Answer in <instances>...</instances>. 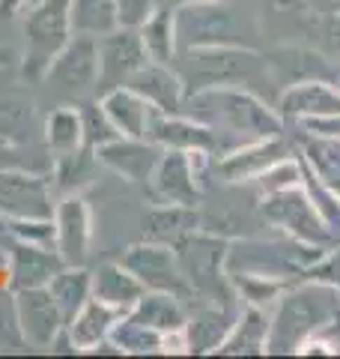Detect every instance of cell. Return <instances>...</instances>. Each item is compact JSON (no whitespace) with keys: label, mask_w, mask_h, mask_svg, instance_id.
<instances>
[{"label":"cell","mask_w":340,"mask_h":359,"mask_svg":"<svg viewBox=\"0 0 340 359\" xmlns=\"http://www.w3.org/2000/svg\"><path fill=\"white\" fill-rule=\"evenodd\" d=\"M340 323V290L308 278L281 294L275 318L269 320V353H299L316 332Z\"/></svg>","instance_id":"cell-1"},{"label":"cell","mask_w":340,"mask_h":359,"mask_svg":"<svg viewBox=\"0 0 340 359\" xmlns=\"http://www.w3.org/2000/svg\"><path fill=\"white\" fill-rule=\"evenodd\" d=\"M183 111L212 126L215 135H239L245 141L283 135V117L242 87H209L188 93Z\"/></svg>","instance_id":"cell-2"},{"label":"cell","mask_w":340,"mask_h":359,"mask_svg":"<svg viewBox=\"0 0 340 359\" xmlns=\"http://www.w3.org/2000/svg\"><path fill=\"white\" fill-rule=\"evenodd\" d=\"M173 69L183 78L185 96L209 87H242L271 78L260 54L242 45H212V48H185L176 54Z\"/></svg>","instance_id":"cell-3"},{"label":"cell","mask_w":340,"mask_h":359,"mask_svg":"<svg viewBox=\"0 0 340 359\" xmlns=\"http://www.w3.org/2000/svg\"><path fill=\"white\" fill-rule=\"evenodd\" d=\"M24 60L21 75L24 81H45L51 60L72 39V0H33L24 9Z\"/></svg>","instance_id":"cell-4"},{"label":"cell","mask_w":340,"mask_h":359,"mask_svg":"<svg viewBox=\"0 0 340 359\" xmlns=\"http://www.w3.org/2000/svg\"><path fill=\"white\" fill-rule=\"evenodd\" d=\"M173 252L183 266L191 294L206 302H233L236 290L227 276V252L230 243L212 231H191L188 237L173 243Z\"/></svg>","instance_id":"cell-5"},{"label":"cell","mask_w":340,"mask_h":359,"mask_svg":"<svg viewBox=\"0 0 340 359\" xmlns=\"http://www.w3.org/2000/svg\"><path fill=\"white\" fill-rule=\"evenodd\" d=\"M263 216H266V222L275 224V228L287 231L290 240L323 245V249L334 245L332 224H328L323 212L316 210L313 198L308 195V189L302 183L278 189V192H269L263 201Z\"/></svg>","instance_id":"cell-6"},{"label":"cell","mask_w":340,"mask_h":359,"mask_svg":"<svg viewBox=\"0 0 340 359\" xmlns=\"http://www.w3.org/2000/svg\"><path fill=\"white\" fill-rule=\"evenodd\" d=\"M212 153H185V150H164L158 159L155 171L150 177V192L155 204H183V207H200V174L209 165Z\"/></svg>","instance_id":"cell-7"},{"label":"cell","mask_w":340,"mask_h":359,"mask_svg":"<svg viewBox=\"0 0 340 359\" xmlns=\"http://www.w3.org/2000/svg\"><path fill=\"white\" fill-rule=\"evenodd\" d=\"M51 177L27 168H0V222L54 219Z\"/></svg>","instance_id":"cell-8"},{"label":"cell","mask_w":340,"mask_h":359,"mask_svg":"<svg viewBox=\"0 0 340 359\" xmlns=\"http://www.w3.org/2000/svg\"><path fill=\"white\" fill-rule=\"evenodd\" d=\"M45 81L54 84L57 93L69 99H84L99 90V39L87 33H72L60 54L51 60Z\"/></svg>","instance_id":"cell-9"},{"label":"cell","mask_w":340,"mask_h":359,"mask_svg":"<svg viewBox=\"0 0 340 359\" xmlns=\"http://www.w3.org/2000/svg\"><path fill=\"white\" fill-rule=\"evenodd\" d=\"M126 269H132L134 278L146 287V290H162V294H173L179 299H191V287L183 276V266H179V257L173 252V245L164 243H134L126 249L120 261Z\"/></svg>","instance_id":"cell-10"},{"label":"cell","mask_w":340,"mask_h":359,"mask_svg":"<svg viewBox=\"0 0 340 359\" xmlns=\"http://www.w3.org/2000/svg\"><path fill=\"white\" fill-rule=\"evenodd\" d=\"M173 30L179 51L185 48H212V45H239L236 42L233 9L218 4H188L173 6Z\"/></svg>","instance_id":"cell-11"},{"label":"cell","mask_w":340,"mask_h":359,"mask_svg":"<svg viewBox=\"0 0 340 359\" xmlns=\"http://www.w3.org/2000/svg\"><path fill=\"white\" fill-rule=\"evenodd\" d=\"M13 309H15L18 339L36 347V351H51L54 339L66 330V320L60 309H57L48 285L13 290Z\"/></svg>","instance_id":"cell-12"},{"label":"cell","mask_w":340,"mask_h":359,"mask_svg":"<svg viewBox=\"0 0 340 359\" xmlns=\"http://www.w3.org/2000/svg\"><path fill=\"white\" fill-rule=\"evenodd\" d=\"M93 243V210L81 192H66L54 207V252L63 266H87Z\"/></svg>","instance_id":"cell-13"},{"label":"cell","mask_w":340,"mask_h":359,"mask_svg":"<svg viewBox=\"0 0 340 359\" xmlns=\"http://www.w3.org/2000/svg\"><path fill=\"white\" fill-rule=\"evenodd\" d=\"M99 39V84L101 93L132 81V75L150 63L141 27H113Z\"/></svg>","instance_id":"cell-14"},{"label":"cell","mask_w":340,"mask_h":359,"mask_svg":"<svg viewBox=\"0 0 340 359\" xmlns=\"http://www.w3.org/2000/svg\"><path fill=\"white\" fill-rule=\"evenodd\" d=\"M281 159H290V144L283 141V135H275V138L245 141L242 147L221 153V159H215L212 168L224 183H248L266 174Z\"/></svg>","instance_id":"cell-15"},{"label":"cell","mask_w":340,"mask_h":359,"mask_svg":"<svg viewBox=\"0 0 340 359\" xmlns=\"http://www.w3.org/2000/svg\"><path fill=\"white\" fill-rule=\"evenodd\" d=\"M146 138L155 141L162 150H185V153L200 150V153L221 156V138L215 135V129L185 114V111L183 114H162V111H155Z\"/></svg>","instance_id":"cell-16"},{"label":"cell","mask_w":340,"mask_h":359,"mask_svg":"<svg viewBox=\"0 0 340 359\" xmlns=\"http://www.w3.org/2000/svg\"><path fill=\"white\" fill-rule=\"evenodd\" d=\"M162 147L150 138H113L105 147L96 150V162L108 168L117 177L129 180V183H150L158 159H162Z\"/></svg>","instance_id":"cell-17"},{"label":"cell","mask_w":340,"mask_h":359,"mask_svg":"<svg viewBox=\"0 0 340 359\" xmlns=\"http://www.w3.org/2000/svg\"><path fill=\"white\" fill-rule=\"evenodd\" d=\"M9 237V233H6ZM9 290H21V287H45L51 282V276L63 266L60 255L54 252V245H42V243H27V240H15L9 237Z\"/></svg>","instance_id":"cell-18"},{"label":"cell","mask_w":340,"mask_h":359,"mask_svg":"<svg viewBox=\"0 0 340 359\" xmlns=\"http://www.w3.org/2000/svg\"><path fill=\"white\" fill-rule=\"evenodd\" d=\"M278 114L283 120H316V117H334L340 114V90L334 81L325 78H311L283 87L278 99Z\"/></svg>","instance_id":"cell-19"},{"label":"cell","mask_w":340,"mask_h":359,"mask_svg":"<svg viewBox=\"0 0 340 359\" xmlns=\"http://www.w3.org/2000/svg\"><path fill=\"white\" fill-rule=\"evenodd\" d=\"M263 60L269 66L271 81H278L283 87L299 84V81H311V78H325L334 81L337 69L328 66V60L320 51L313 48H302V45H278L263 54Z\"/></svg>","instance_id":"cell-20"},{"label":"cell","mask_w":340,"mask_h":359,"mask_svg":"<svg viewBox=\"0 0 340 359\" xmlns=\"http://www.w3.org/2000/svg\"><path fill=\"white\" fill-rule=\"evenodd\" d=\"M129 87L138 90L146 102H150L155 111H162V114H183V108H185L183 78H179V72L167 63L150 60L143 69H138L132 75Z\"/></svg>","instance_id":"cell-21"},{"label":"cell","mask_w":340,"mask_h":359,"mask_svg":"<svg viewBox=\"0 0 340 359\" xmlns=\"http://www.w3.org/2000/svg\"><path fill=\"white\" fill-rule=\"evenodd\" d=\"M99 102L105 108V114L111 117L113 129H117L122 138H146L155 108L146 102L138 90H132L129 84L113 87V90H105V93H101Z\"/></svg>","instance_id":"cell-22"},{"label":"cell","mask_w":340,"mask_h":359,"mask_svg":"<svg viewBox=\"0 0 340 359\" xmlns=\"http://www.w3.org/2000/svg\"><path fill=\"white\" fill-rule=\"evenodd\" d=\"M120 318H122V311L105 306V302H99L96 297H90L87 306L66 323V335H69L75 351L93 353L99 344H105L111 339V330Z\"/></svg>","instance_id":"cell-23"},{"label":"cell","mask_w":340,"mask_h":359,"mask_svg":"<svg viewBox=\"0 0 340 359\" xmlns=\"http://www.w3.org/2000/svg\"><path fill=\"white\" fill-rule=\"evenodd\" d=\"M143 294H146V287L120 261H105V264H99V269H93V297L111 309L126 314L134 309V302Z\"/></svg>","instance_id":"cell-24"},{"label":"cell","mask_w":340,"mask_h":359,"mask_svg":"<svg viewBox=\"0 0 340 359\" xmlns=\"http://www.w3.org/2000/svg\"><path fill=\"white\" fill-rule=\"evenodd\" d=\"M221 356H248V353H269V318L260 306H245L242 314L233 320L230 332L215 347Z\"/></svg>","instance_id":"cell-25"},{"label":"cell","mask_w":340,"mask_h":359,"mask_svg":"<svg viewBox=\"0 0 340 359\" xmlns=\"http://www.w3.org/2000/svg\"><path fill=\"white\" fill-rule=\"evenodd\" d=\"M45 147L51 153V162L66 159L78 150H84V123L78 105H57L45 117Z\"/></svg>","instance_id":"cell-26"},{"label":"cell","mask_w":340,"mask_h":359,"mask_svg":"<svg viewBox=\"0 0 340 359\" xmlns=\"http://www.w3.org/2000/svg\"><path fill=\"white\" fill-rule=\"evenodd\" d=\"M126 314L162 335L185 330V323H188V311L183 306V299L173 294H162V290H146V294L134 302V309Z\"/></svg>","instance_id":"cell-27"},{"label":"cell","mask_w":340,"mask_h":359,"mask_svg":"<svg viewBox=\"0 0 340 359\" xmlns=\"http://www.w3.org/2000/svg\"><path fill=\"white\" fill-rule=\"evenodd\" d=\"M143 224H146V240L173 245L200 228V212L197 207H183V204H155L146 212Z\"/></svg>","instance_id":"cell-28"},{"label":"cell","mask_w":340,"mask_h":359,"mask_svg":"<svg viewBox=\"0 0 340 359\" xmlns=\"http://www.w3.org/2000/svg\"><path fill=\"white\" fill-rule=\"evenodd\" d=\"M230 302H209L197 318H188L185 323V339H188V353H215V347L224 341V335L233 327V314L227 311Z\"/></svg>","instance_id":"cell-29"},{"label":"cell","mask_w":340,"mask_h":359,"mask_svg":"<svg viewBox=\"0 0 340 359\" xmlns=\"http://www.w3.org/2000/svg\"><path fill=\"white\" fill-rule=\"evenodd\" d=\"M48 290L63 314V320L69 323L87 306V299L93 297V273L87 266H60L51 276Z\"/></svg>","instance_id":"cell-30"},{"label":"cell","mask_w":340,"mask_h":359,"mask_svg":"<svg viewBox=\"0 0 340 359\" xmlns=\"http://www.w3.org/2000/svg\"><path fill=\"white\" fill-rule=\"evenodd\" d=\"M141 36L146 45V54L155 63H176L179 45H176V30H173V6H155V13L141 25Z\"/></svg>","instance_id":"cell-31"},{"label":"cell","mask_w":340,"mask_h":359,"mask_svg":"<svg viewBox=\"0 0 340 359\" xmlns=\"http://www.w3.org/2000/svg\"><path fill=\"white\" fill-rule=\"evenodd\" d=\"M302 159L311 165V171L320 177V183L340 198V141L334 138H302Z\"/></svg>","instance_id":"cell-32"},{"label":"cell","mask_w":340,"mask_h":359,"mask_svg":"<svg viewBox=\"0 0 340 359\" xmlns=\"http://www.w3.org/2000/svg\"><path fill=\"white\" fill-rule=\"evenodd\" d=\"M230 276V285L236 290V297L245 299V306H269V302L281 299V294L290 287L287 278H278L271 273H260V269H254V273H248V269H233Z\"/></svg>","instance_id":"cell-33"},{"label":"cell","mask_w":340,"mask_h":359,"mask_svg":"<svg viewBox=\"0 0 340 359\" xmlns=\"http://www.w3.org/2000/svg\"><path fill=\"white\" fill-rule=\"evenodd\" d=\"M36 111L21 93H0V138L9 144H24L33 132Z\"/></svg>","instance_id":"cell-34"},{"label":"cell","mask_w":340,"mask_h":359,"mask_svg":"<svg viewBox=\"0 0 340 359\" xmlns=\"http://www.w3.org/2000/svg\"><path fill=\"white\" fill-rule=\"evenodd\" d=\"M120 27L117 0H72V30L87 36H105Z\"/></svg>","instance_id":"cell-35"},{"label":"cell","mask_w":340,"mask_h":359,"mask_svg":"<svg viewBox=\"0 0 340 359\" xmlns=\"http://www.w3.org/2000/svg\"><path fill=\"white\" fill-rule=\"evenodd\" d=\"M113 347H117V353H162V344H164V335L155 332L150 327H143L129 314H122V318L113 323L111 330V339H108Z\"/></svg>","instance_id":"cell-36"},{"label":"cell","mask_w":340,"mask_h":359,"mask_svg":"<svg viewBox=\"0 0 340 359\" xmlns=\"http://www.w3.org/2000/svg\"><path fill=\"white\" fill-rule=\"evenodd\" d=\"M81 108V123H84V147L87 150H99V147H105L108 141L113 138H120V132L113 129V123L111 117L105 114V108H101V102H84V105H78Z\"/></svg>","instance_id":"cell-37"},{"label":"cell","mask_w":340,"mask_h":359,"mask_svg":"<svg viewBox=\"0 0 340 359\" xmlns=\"http://www.w3.org/2000/svg\"><path fill=\"white\" fill-rule=\"evenodd\" d=\"M162 0H117V15L122 27H141L155 13Z\"/></svg>","instance_id":"cell-38"},{"label":"cell","mask_w":340,"mask_h":359,"mask_svg":"<svg viewBox=\"0 0 340 359\" xmlns=\"http://www.w3.org/2000/svg\"><path fill=\"white\" fill-rule=\"evenodd\" d=\"M304 132L311 135H323V138H334L340 141V114L334 117H316V120H302Z\"/></svg>","instance_id":"cell-39"},{"label":"cell","mask_w":340,"mask_h":359,"mask_svg":"<svg viewBox=\"0 0 340 359\" xmlns=\"http://www.w3.org/2000/svg\"><path fill=\"white\" fill-rule=\"evenodd\" d=\"M320 39L328 45L332 51H340V9L337 13H328L320 25Z\"/></svg>","instance_id":"cell-40"},{"label":"cell","mask_w":340,"mask_h":359,"mask_svg":"<svg viewBox=\"0 0 340 359\" xmlns=\"http://www.w3.org/2000/svg\"><path fill=\"white\" fill-rule=\"evenodd\" d=\"M0 168H24V159L18 153V144H9L0 138Z\"/></svg>","instance_id":"cell-41"},{"label":"cell","mask_w":340,"mask_h":359,"mask_svg":"<svg viewBox=\"0 0 340 359\" xmlns=\"http://www.w3.org/2000/svg\"><path fill=\"white\" fill-rule=\"evenodd\" d=\"M33 4V0H0V18H15Z\"/></svg>","instance_id":"cell-42"},{"label":"cell","mask_w":340,"mask_h":359,"mask_svg":"<svg viewBox=\"0 0 340 359\" xmlns=\"http://www.w3.org/2000/svg\"><path fill=\"white\" fill-rule=\"evenodd\" d=\"M188 4H218V0H173V6H188Z\"/></svg>","instance_id":"cell-43"},{"label":"cell","mask_w":340,"mask_h":359,"mask_svg":"<svg viewBox=\"0 0 340 359\" xmlns=\"http://www.w3.org/2000/svg\"><path fill=\"white\" fill-rule=\"evenodd\" d=\"M9 60H13V54H9L6 48H0V69H6Z\"/></svg>","instance_id":"cell-44"},{"label":"cell","mask_w":340,"mask_h":359,"mask_svg":"<svg viewBox=\"0 0 340 359\" xmlns=\"http://www.w3.org/2000/svg\"><path fill=\"white\" fill-rule=\"evenodd\" d=\"M334 87L340 90V69H337V75H334Z\"/></svg>","instance_id":"cell-45"}]
</instances>
